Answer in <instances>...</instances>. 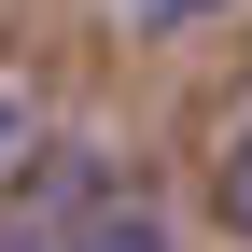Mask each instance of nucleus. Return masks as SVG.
Instances as JSON below:
<instances>
[{
	"instance_id": "nucleus-4",
	"label": "nucleus",
	"mask_w": 252,
	"mask_h": 252,
	"mask_svg": "<svg viewBox=\"0 0 252 252\" xmlns=\"http://www.w3.org/2000/svg\"><path fill=\"white\" fill-rule=\"evenodd\" d=\"M14 168H28V98L0 84V182H14Z\"/></svg>"
},
{
	"instance_id": "nucleus-2",
	"label": "nucleus",
	"mask_w": 252,
	"mask_h": 252,
	"mask_svg": "<svg viewBox=\"0 0 252 252\" xmlns=\"http://www.w3.org/2000/svg\"><path fill=\"white\" fill-rule=\"evenodd\" d=\"M112 14L140 28V42H182V28H210V14H224V0H112Z\"/></svg>"
},
{
	"instance_id": "nucleus-1",
	"label": "nucleus",
	"mask_w": 252,
	"mask_h": 252,
	"mask_svg": "<svg viewBox=\"0 0 252 252\" xmlns=\"http://www.w3.org/2000/svg\"><path fill=\"white\" fill-rule=\"evenodd\" d=\"M210 210H224V238H252V112L224 126V154H210Z\"/></svg>"
},
{
	"instance_id": "nucleus-3",
	"label": "nucleus",
	"mask_w": 252,
	"mask_h": 252,
	"mask_svg": "<svg viewBox=\"0 0 252 252\" xmlns=\"http://www.w3.org/2000/svg\"><path fill=\"white\" fill-rule=\"evenodd\" d=\"M28 252H168V238H154L140 210H112V224H84V238H28Z\"/></svg>"
}]
</instances>
